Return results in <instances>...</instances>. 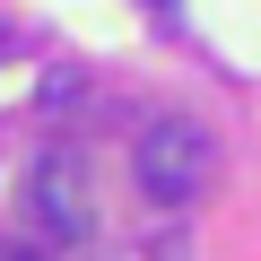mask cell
Wrapping results in <instances>:
<instances>
[{"instance_id":"3","label":"cell","mask_w":261,"mask_h":261,"mask_svg":"<svg viewBox=\"0 0 261 261\" xmlns=\"http://www.w3.org/2000/svg\"><path fill=\"white\" fill-rule=\"evenodd\" d=\"M70 105H79V70H53L44 79V113H70Z\"/></svg>"},{"instance_id":"5","label":"cell","mask_w":261,"mask_h":261,"mask_svg":"<svg viewBox=\"0 0 261 261\" xmlns=\"http://www.w3.org/2000/svg\"><path fill=\"white\" fill-rule=\"evenodd\" d=\"M0 261H44V252H27V244H0Z\"/></svg>"},{"instance_id":"1","label":"cell","mask_w":261,"mask_h":261,"mask_svg":"<svg viewBox=\"0 0 261 261\" xmlns=\"http://www.w3.org/2000/svg\"><path fill=\"white\" fill-rule=\"evenodd\" d=\"M130 174H140L148 200L183 209V200L209 192V174H218V140H209L200 122H183V113H157L140 140H130Z\"/></svg>"},{"instance_id":"4","label":"cell","mask_w":261,"mask_h":261,"mask_svg":"<svg viewBox=\"0 0 261 261\" xmlns=\"http://www.w3.org/2000/svg\"><path fill=\"white\" fill-rule=\"evenodd\" d=\"M0 61H18V27L9 18H0Z\"/></svg>"},{"instance_id":"2","label":"cell","mask_w":261,"mask_h":261,"mask_svg":"<svg viewBox=\"0 0 261 261\" xmlns=\"http://www.w3.org/2000/svg\"><path fill=\"white\" fill-rule=\"evenodd\" d=\"M18 200H27V218H35L53 244H87V235H96V183H87V166H79L70 148H44V157L27 166V183H18Z\"/></svg>"},{"instance_id":"6","label":"cell","mask_w":261,"mask_h":261,"mask_svg":"<svg viewBox=\"0 0 261 261\" xmlns=\"http://www.w3.org/2000/svg\"><path fill=\"white\" fill-rule=\"evenodd\" d=\"M148 9H174V0H148Z\"/></svg>"}]
</instances>
